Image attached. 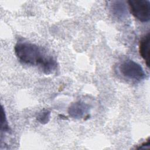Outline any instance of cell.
Returning <instances> with one entry per match:
<instances>
[{
    "label": "cell",
    "mask_w": 150,
    "mask_h": 150,
    "mask_svg": "<svg viewBox=\"0 0 150 150\" xmlns=\"http://www.w3.org/2000/svg\"><path fill=\"white\" fill-rule=\"evenodd\" d=\"M149 33H147L142 38L139 45V52L142 58L145 60L146 66H149Z\"/></svg>",
    "instance_id": "cell-5"
},
{
    "label": "cell",
    "mask_w": 150,
    "mask_h": 150,
    "mask_svg": "<svg viewBox=\"0 0 150 150\" xmlns=\"http://www.w3.org/2000/svg\"><path fill=\"white\" fill-rule=\"evenodd\" d=\"M149 147V139H148L147 141L142 143L139 147L137 148V149H146Z\"/></svg>",
    "instance_id": "cell-9"
},
{
    "label": "cell",
    "mask_w": 150,
    "mask_h": 150,
    "mask_svg": "<svg viewBox=\"0 0 150 150\" xmlns=\"http://www.w3.org/2000/svg\"><path fill=\"white\" fill-rule=\"evenodd\" d=\"M88 111V105L81 101H77L72 103L68 108L69 115L76 119L83 118L86 116Z\"/></svg>",
    "instance_id": "cell-4"
},
{
    "label": "cell",
    "mask_w": 150,
    "mask_h": 150,
    "mask_svg": "<svg viewBox=\"0 0 150 150\" xmlns=\"http://www.w3.org/2000/svg\"><path fill=\"white\" fill-rule=\"evenodd\" d=\"M132 15L142 22L150 19V2L148 0H129L128 1Z\"/></svg>",
    "instance_id": "cell-3"
},
{
    "label": "cell",
    "mask_w": 150,
    "mask_h": 150,
    "mask_svg": "<svg viewBox=\"0 0 150 150\" xmlns=\"http://www.w3.org/2000/svg\"><path fill=\"white\" fill-rule=\"evenodd\" d=\"M119 69L122 76L130 80L140 81L145 77V73L142 66L131 59L123 61L120 64Z\"/></svg>",
    "instance_id": "cell-2"
},
{
    "label": "cell",
    "mask_w": 150,
    "mask_h": 150,
    "mask_svg": "<svg viewBox=\"0 0 150 150\" xmlns=\"http://www.w3.org/2000/svg\"><path fill=\"white\" fill-rule=\"evenodd\" d=\"M50 118V111L47 110L42 111L37 116V120L41 124H45L47 123Z\"/></svg>",
    "instance_id": "cell-7"
},
{
    "label": "cell",
    "mask_w": 150,
    "mask_h": 150,
    "mask_svg": "<svg viewBox=\"0 0 150 150\" xmlns=\"http://www.w3.org/2000/svg\"><path fill=\"white\" fill-rule=\"evenodd\" d=\"M110 2L111 12L116 18L118 19H123L127 16V10L124 1H114Z\"/></svg>",
    "instance_id": "cell-6"
},
{
    "label": "cell",
    "mask_w": 150,
    "mask_h": 150,
    "mask_svg": "<svg viewBox=\"0 0 150 150\" xmlns=\"http://www.w3.org/2000/svg\"><path fill=\"white\" fill-rule=\"evenodd\" d=\"M1 132H8L9 130V127L8 122L6 119V114L4 111L3 106L1 108Z\"/></svg>",
    "instance_id": "cell-8"
},
{
    "label": "cell",
    "mask_w": 150,
    "mask_h": 150,
    "mask_svg": "<svg viewBox=\"0 0 150 150\" xmlns=\"http://www.w3.org/2000/svg\"><path fill=\"white\" fill-rule=\"evenodd\" d=\"M15 54L23 64L38 66L46 74L54 73L57 67L54 58L42 47L26 41L18 42L14 47Z\"/></svg>",
    "instance_id": "cell-1"
}]
</instances>
